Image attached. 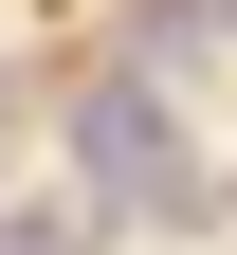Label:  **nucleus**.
<instances>
[{
    "label": "nucleus",
    "mask_w": 237,
    "mask_h": 255,
    "mask_svg": "<svg viewBox=\"0 0 237 255\" xmlns=\"http://www.w3.org/2000/svg\"><path fill=\"white\" fill-rule=\"evenodd\" d=\"M73 201H91V219H146V237H201V219H219V182H201L183 110H164L146 73L73 91Z\"/></svg>",
    "instance_id": "f257e3e1"
},
{
    "label": "nucleus",
    "mask_w": 237,
    "mask_h": 255,
    "mask_svg": "<svg viewBox=\"0 0 237 255\" xmlns=\"http://www.w3.org/2000/svg\"><path fill=\"white\" fill-rule=\"evenodd\" d=\"M91 237H110L91 201H18V219H0V255H91Z\"/></svg>",
    "instance_id": "f03ea898"
}]
</instances>
